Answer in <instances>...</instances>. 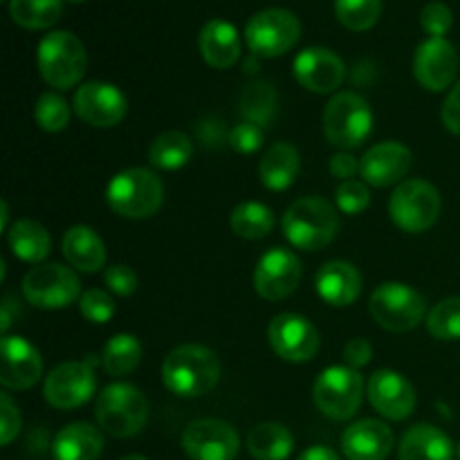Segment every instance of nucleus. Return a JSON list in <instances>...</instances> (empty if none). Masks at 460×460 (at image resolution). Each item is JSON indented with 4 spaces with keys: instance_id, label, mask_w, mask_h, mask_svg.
<instances>
[{
    "instance_id": "obj_1",
    "label": "nucleus",
    "mask_w": 460,
    "mask_h": 460,
    "mask_svg": "<svg viewBox=\"0 0 460 460\" xmlns=\"http://www.w3.org/2000/svg\"><path fill=\"white\" fill-rule=\"evenodd\" d=\"M162 380L173 395L200 398L218 385L220 359L207 346H178L166 355L162 364Z\"/></svg>"
},
{
    "instance_id": "obj_2",
    "label": "nucleus",
    "mask_w": 460,
    "mask_h": 460,
    "mask_svg": "<svg viewBox=\"0 0 460 460\" xmlns=\"http://www.w3.org/2000/svg\"><path fill=\"white\" fill-rule=\"evenodd\" d=\"M281 229L288 243L296 250L317 252L335 241L340 232V216L323 198H299L283 214Z\"/></svg>"
},
{
    "instance_id": "obj_3",
    "label": "nucleus",
    "mask_w": 460,
    "mask_h": 460,
    "mask_svg": "<svg viewBox=\"0 0 460 460\" xmlns=\"http://www.w3.org/2000/svg\"><path fill=\"white\" fill-rule=\"evenodd\" d=\"M164 200V184L148 169L119 171L106 187V202L117 216L144 220L157 214Z\"/></svg>"
},
{
    "instance_id": "obj_4",
    "label": "nucleus",
    "mask_w": 460,
    "mask_h": 460,
    "mask_svg": "<svg viewBox=\"0 0 460 460\" xmlns=\"http://www.w3.org/2000/svg\"><path fill=\"white\" fill-rule=\"evenodd\" d=\"M148 400L137 386L128 382L108 385L99 394L94 416L99 427L112 438H133L144 429L148 420Z\"/></svg>"
},
{
    "instance_id": "obj_5",
    "label": "nucleus",
    "mask_w": 460,
    "mask_h": 460,
    "mask_svg": "<svg viewBox=\"0 0 460 460\" xmlns=\"http://www.w3.org/2000/svg\"><path fill=\"white\" fill-rule=\"evenodd\" d=\"M40 76L54 90H70L84 79L88 54L84 43L70 31H49L36 52Z\"/></svg>"
},
{
    "instance_id": "obj_6",
    "label": "nucleus",
    "mask_w": 460,
    "mask_h": 460,
    "mask_svg": "<svg viewBox=\"0 0 460 460\" xmlns=\"http://www.w3.org/2000/svg\"><path fill=\"white\" fill-rule=\"evenodd\" d=\"M373 130V112L358 93H337L323 108V133L332 146L353 151Z\"/></svg>"
},
{
    "instance_id": "obj_7",
    "label": "nucleus",
    "mask_w": 460,
    "mask_h": 460,
    "mask_svg": "<svg viewBox=\"0 0 460 460\" xmlns=\"http://www.w3.org/2000/svg\"><path fill=\"white\" fill-rule=\"evenodd\" d=\"M371 317L389 332H409L425 319L427 301L413 288L398 281H386L373 290L368 301Z\"/></svg>"
},
{
    "instance_id": "obj_8",
    "label": "nucleus",
    "mask_w": 460,
    "mask_h": 460,
    "mask_svg": "<svg viewBox=\"0 0 460 460\" xmlns=\"http://www.w3.org/2000/svg\"><path fill=\"white\" fill-rule=\"evenodd\" d=\"M389 216L407 234H422L438 220L440 193L427 180H404L389 200Z\"/></svg>"
},
{
    "instance_id": "obj_9",
    "label": "nucleus",
    "mask_w": 460,
    "mask_h": 460,
    "mask_svg": "<svg viewBox=\"0 0 460 460\" xmlns=\"http://www.w3.org/2000/svg\"><path fill=\"white\" fill-rule=\"evenodd\" d=\"M299 18L288 9H263V12L254 13L245 25V43L254 57H281L299 43Z\"/></svg>"
},
{
    "instance_id": "obj_10",
    "label": "nucleus",
    "mask_w": 460,
    "mask_h": 460,
    "mask_svg": "<svg viewBox=\"0 0 460 460\" xmlns=\"http://www.w3.org/2000/svg\"><path fill=\"white\" fill-rule=\"evenodd\" d=\"M364 395V380L358 368L331 367L317 377L314 404L331 420H349L358 413Z\"/></svg>"
},
{
    "instance_id": "obj_11",
    "label": "nucleus",
    "mask_w": 460,
    "mask_h": 460,
    "mask_svg": "<svg viewBox=\"0 0 460 460\" xmlns=\"http://www.w3.org/2000/svg\"><path fill=\"white\" fill-rule=\"evenodd\" d=\"M22 296L40 310H61L81 296V281L61 263L36 265L22 279Z\"/></svg>"
},
{
    "instance_id": "obj_12",
    "label": "nucleus",
    "mask_w": 460,
    "mask_h": 460,
    "mask_svg": "<svg viewBox=\"0 0 460 460\" xmlns=\"http://www.w3.org/2000/svg\"><path fill=\"white\" fill-rule=\"evenodd\" d=\"M93 364L94 359H84V362H63L52 368L43 385L48 404L61 411H70L90 402L97 386Z\"/></svg>"
},
{
    "instance_id": "obj_13",
    "label": "nucleus",
    "mask_w": 460,
    "mask_h": 460,
    "mask_svg": "<svg viewBox=\"0 0 460 460\" xmlns=\"http://www.w3.org/2000/svg\"><path fill=\"white\" fill-rule=\"evenodd\" d=\"M268 340L274 353L286 362L304 364L317 355L319 332L305 317L295 313H281L270 322Z\"/></svg>"
},
{
    "instance_id": "obj_14",
    "label": "nucleus",
    "mask_w": 460,
    "mask_h": 460,
    "mask_svg": "<svg viewBox=\"0 0 460 460\" xmlns=\"http://www.w3.org/2000/svg\"><path fill=\"white\" fill-rule=\"evenodd\" d=\"M182 447L193 460H234L241 452V438L225 420L205 418L184 429Z\"/></svg>"
},
{
    "instance_id": "obj_15",
    "label": "nucleus",
    "mask_w": 460,
    "mask_h": 460,
    "mask_svg": "<svg viewBox=\"0 0 460 460\" xmlns=\"http://www.w3.org/2000/svg\"><path fill=\"white\" fill-rule=\"evenodd\" d=\"M301 281V261L295 252L272 247L261 256L254 270V288L265 301H283Z\"/></svg>"
},
{
    "instance_id": "obj_16",
    "label": "nucleus",
    "mask_w": 460,
    "mask_h": 460,
    "mask_svg": "<svg viewBox=\"0 0 460 460\" xmlns=\"http://www.w3.org/2000/svg\"><path fill=\"white\" fill-rule=\"evenodd\" d=\"M128 102L117 85L88 81L75 93V112L84 124L94 128H111L126 117Z\"/></svg>"
},
{
    "instance_id": "obj_17",
    "label": "nucleus",
    "mask_w": 460,
    "mask_h": 460,
    "mask_svg": "<svg viewBox=\"0 0 460 460\" xmlns=\"http://www.w3.org/2000/svg\"><path fill=\"white\" fill-rule=\"evenodd\" d=\"M460 58L447 39H427L413 54V76L429 93H443L458 75Z\"/></svg>"
},
{
    "instance_id": "obj_18",
    "label": "nucleus",
    "mask_w": 460,
    "mask_h": 460,
    "mask_svg": "<svg viewBox=\"0 0 460 460\" xmlns=\"http://www.w3.org/2000/svg\"><path fill=\"white\" fill-rule=\"evenodd\" d=\"M368 400H371L373 409L386 420H407L416 409V391L413 385L400 373L382 368L376 371L368 380L367 386Z\"/></svg>"
},
{
    "instance_id": "obj_19",
    "label": "nucleus",
    "mask_w": 460,
    "mask_h": 460,
    "mask_svg": "<svg viewBox=\"0 0 460 460\" xmlns=\"http://www.w3.org/2000/svg\"><path fill=\"white\" fill-rule=\"evenodd\" d=\"M3 353V371H0V385L7 391H27L40 380L43 373V358L39 349L31 346L22 337L3 335L0 344Z\"/></svg>"
},
{
    "instance_id": "obj_20",
    "label": "nucleus",
    "mask_w": 460,
    "mask_h": 460,
    "mask_svg": "<svg viewBox=\"0 0 460 460\" xmlns=\"http://www.w3.org/2000/svg\"><path fill=\"white\" fill-rule=\"evenodd\" d=\"M413 155L404 144L382 142L368 148L359 160V173L364 182L371 187L385 189L402 182L404 175L411 169Z\"/></svg>"
},
{
    "instance_id": "obj_21",
    "label": "nucleus",
    "mask_w": 460,
    "mask_h": 460,
    "mask_svg": "<svg viewBox=\"0 0 460 460\" xmlns=\"http://www.w3.org/2000/svg\"><path fill=\"white\" fill-rule=\"evenodd\" d=\"M295 76L314 94L335 93L346 76V66L332 49L308 48L295 58Z\"/></svg>"
},
{
    "instance_id": "obj_22",
    "label": "nucleus",
    "mask_w": 460,
    "mask_h": 460,
    "mask_svg": "<svg viewBox=\"0 0 460 460\" xmlns=\"http://www.w3.org/2000/svg\"><path fill=\"white\" fill-rule=\"evenodd\" d=\"M394 449V431L380 420L353 422L341 436V452L349 460H386Z\"/></svg>"
},
{
    "instance_id": "obj_23",
    "label": "nucleus",
    "mask_w": 460,
    "mask_h": 460,
    "mask_svg": "<svg viewBox=\"0 0 460 460\" xmlns=\"http://www.w3.org/2000/svg\"><path fill=\"white\" fill-rule=\"evenodd\" d=\"M317 295L332 308H349L362 292V274L349 261H328L314 279Z\"/></svg>"
},
{
    "instance_id": "obj_24",
    "label": "nucleus",
    "mask_w": 460,
    "mask_h": 460,
    "mask_svg": "<svg viewBox=\"0 0 460 460\" xmlns=\"http://www.w3.org/2000/svg\"><path fill=\"white\" fill-rule=\"evenodd\" d=\"M198 48L202 58L216 70H227L241 58V39L236 27L223 18H214L202 25Z\"/></svg>"
},
{
    "instance_id": "obj_25",
    "label": "nucleus",
    "mask_w": 460,
    "mask_h": 460,
    "mask_svg": "<svg viewBox=\"0 0 460 460\" xmlns=\"http://www.w3.org/2000/svg\"><path fill=\"white\" fill-rule=\"evenodd\" d=\"M63 256L79 272L94 274L106 265V245L97 232L85 225H75L66 232L61 243Z\"/></svg>"
},
{
    "instance_id": "obj_26",
    "label": "nucleus",
    "mask_w": 460,
    "mask_h": 460,
    "mask_svg": "<svg viewBox=\"0 0 460 460\" xmlns=\"http://www.w3.org/2000/svg\"><path fill=\"white\" fill-rule=\"evenodd\" d=\"M103 436L90 422H72L63 427L52 445L54 460H97L102 456Z\"/></svg>"
},
{
    "instance_id": "obj_27",
    "label": "nucleus",
    "mask_w": 460,
    "mask_h": 460,
    "mask_svg": "<svg viewBox=\"0 0 460 460\" xmlns=\"http://www.w3.org/2000/svg\"><path fill=\"white\" fill-rule=\"evenodd\" d=\"M400 460H454V445L434 425H413L400 440Z\"/></svg>"
},
{
    "instance_id": "obj_28",
    "label": "nucleus",
    "mask_w": 460,
    "mask_h": 460,
    "mask_svg": "<svg viewBox=\"0 0 460 460\" xmlns=\"http://www.w3.org/2000/svg\"><path fill=\"white\" fill-rule=\"evenodd\" d=\"M301 171V157L292 144L277 142L265 151L259 164L261 182L270 191H286L295 184Z\"/></svg>"
},
{
    "instance_id": "obj_29",
    "label": "nucleus",
    "mask_w": 460,
    "mask_h": 460,
    "mask_svg": "<svg viewBox=\"0 0 460 460\" xmlns=\"http://www.w3.org/2000/svg\"><path fill=\"white\" fill-rule=\"evenodd\" d=\"M7 243L12 247L13 256L25 263H40L49 256L52 250V238L48 229L36 220H16L7 232Z\"/></svg>"
},
{
    "instance_id": "obj_30",
    "label": "nucleus",
    "mask_w": 460,
    "mask_h": 460,
    "mask_svg": "<svg viewBox=\"0 0 460 460\" xmlns=\"http://www.w3.org/2000/svg\"><path fill=\"white\" fill-rule=\"evenodd\" d=\"M295 449V436L279 422H261L247 436V452L256 460H286Z\"/></svg>"
},
{
    "instance_id": "obj_31",
    "label": "nucleus",
    "mask_w": 460,
    "mask_h": 460,
    "mask_svg": "<svg viewBox=\"0 0 460 460\" xmlns=\"http://www.w3.org/2000/svg\"><path fill=\"white\" fill-rule=\"evenodd\" d=\"M238 106H241L243 121L268 128V126H272L274 117L279 112V94L268 81H250L243 88Z\"/></svg>"
},
{
    "instance_id": "obj_32",
    "label": "nucleus",
    "mask_w": 460,
    "mask_h": 460,
    "mask_svg": "<svg viewBox=\"0 0 460 460\" xmlns=\"http://www.w3.org/2000/svg\"><path fill=\"white\" fill-rule=\"evenodd\" d=\"M193 155V139L182 130H166L153 139L148 160L162 171H178L189 164Z\"/></svg>"
},
{
    "instance_id": "obj_33",
    "label": "nucleus",
    "mask_w": 460,
    "mask_h": 460,
    "mask_svg": "<svg viewBox=\"0 0 460 460\" xmlns=\"http://www.w3.org/2000/svg\"><path fill=\"white\" fill-rule=\"evenodd\" d=\"M144 349L139 340L128 332H119L102 350V367L106 368L108 376L112 377H124L133 373L135 368L142 362Z\"/></svg>"
},
{
    "instance_id": "obj_34",
    "label": "nucleus",
    "mask_w": 460,
    "mask_h": 460,
    "mask_svg": "<svg viewBox=\"0 0 460 460\" xmlns=\"http://www.w3.org/2000/svg\"><path fill=\"white\" fill-rule=\"evenodd\" d=\"M229 227L245 241H261V238L270 236L274 227L272 209L265 207L263 202H241L238 207H234L232 216H229Z\"/></svg>"
},
{
    "instance_id": "obj_35",
    "label": "nucleus",
    "mask_w": 460,
    "mask_h": 460,
    "mask_svg": "<svg viewBox=\"0 0 460 460\" xmlns=\"http://www.w3.org/2000/svg\"><path fill=\"white\" fill-rule=\"evenodd\" d=\"M63 0H9V16L25 30H48L57 25Z\"/></svg>"
},
{
    "instance_id": "obj_36",
    "label": "nucleus",
    "mask_w": 460,
    "mask_h": 460,
    "mask_svg": "<svg viewBox=\"0 0 460 460\" xmlns=\"http://www.w3.org/2000/svg\"><path fill=\"white\" fill-rule=\"evenodd\" d=\"M382 0H335V16L346 30L367 31L380 21Z\"/></svg>"
},
{
    "instance_id": "obj_37",
    "label": "nucleus",
    "mask_w": 460,
    "mask_h": 460,
    "mask_svg": "<svg viewBox=\"0 0 460 460\" xmlns=\"http://www.w3.org/2000/svg\"><path fill=\"white\" fill-rule=\"evenodd\" d=\"M427 331L438 341L460 340V296H449L431 308L427 314Z\"/></svg>"
},
{
    "instance_id": "obj_38",
    "label": "nucleus",
    "mask_w": 460,
    "mask_h": 460,
    "mask_svg": "<svg viewBox=\"0 0 460 460\" xmlns=\"http://www.w3.org/2000/svg\"><path fill=\"white\" fill-rule=\"evenodd\" d=\"M34 119L48 133H61L70 124V106L57 93H43L34 106Z\"/></svg>"
},
{
    "instance_id": "obj_39",
    "label": "nucleus",
    "mask_w": 460,
    "mask_h": 460,
    "mask_svg": "<svg viewBox=\"0 0 460 460\" xmlns=\"http://www.w3.org/2000/svg\"><path fill=\"white\" fill-rule=\"evenodd\" d=\"M335 202L341 214L358 216L371 205V191H368L367 182H362V180H346L337 187Z\"/></svg>"
},
{
    "instance_id": "obj_40",
    "label": "nucleus",
    "mask_w": 460,
    "mask_h": 460,
    "mask_svg": "<svg viewBox=\"0 0 460 460\" xmlns=\"http://www.w3.org/2000/svg\"><path fill=\"white\" fill-rule=\"evenodd\" d=\"M79 308L84 319L93 323H108L115 314V301L108 295L106 290H99V288H93V290H85L79 299Z\"/></svg>"
},
{
    "instance_id": "obj_41",
    "label": "nucleus",
    "mask_w": 460,
    "mask_h": 460,
    "mask_svg": "<svg viewBox=\"0 0 460 460\" xmlns=\"http://www.w3.org/2000/svg\"><path fill=\"white\" fill-rule=\"evenodd\" d=\"M420 25L422 30L429 34V39H445L454 25V13L452 9L445 3H429L420 13Z\"/></svg>"
},
{
    "instance_id": "obj_42",
    "label": "nucleus",
    "mask_w": 460,
    "mask_h": 460,
    "mask_svg": "<svg viewBox=\"0 0 460 460\" xmlns=\"http://www.w3.org/2000/svg\"><path fill=\"white\" fill-rule=\"evenodd\" d=\"M229 146L234 151L243 153V155L256 153L263 146V128L256 124H250V121H243V124L234 126V130L229 133Z\"/></svg>"
},
{
    "instance_id": "obj_43",
    "label": "nucleus",
    "mask_w": 460,
    "mask_h": 460,
    "mask_svg": "<svg viewBox=\"0 0 460 460\" xmlns=\"http://www.w3.org/2000/svg\"><path fill=\"white\" fill-rule=\"evenodd\" d=\"M103 283L108 286V290L115 292L119 296H130L137 290V274L133 272V268L128 265H111V268L103 272Z\"/></svg>"
},
{
    "instance_id": "obj_44",
    "label": "nucleus",
    "mask_w": 460,
    "mask_h": 460,
    "mask_svg": "<svg viewBox=\"0 0 460 460\" xmlns=\"http://www.w3.org/2000/svg\"><path fill=\"white\" fill-rule=\"evenodd\" d=\"M0 443L9 445L21 431V411H18L16 402L12 400V395L3 394L0 395Z\"/></svg>"
},
{
    "instance_id": "obj_45",
    "label": "nucleus",
    "mask_w": 460,
    "mask_h": 460,
    "mask_svg": "<svg viewBox=\"0 0 460 460\" xmlns=\"http://www.w3.org/2000/svg\"><path fill=\"white\" fill-rule=\"evenodd\" d=\"M373 358V346L371 341L364 340V337H355L349 344L344 346V362L350 368H362L371 362Z\"/></svg>"
},
{
    "instance_id": "obj_46",
    "label": "nucleus",
    "mask_w": 460,
    "mask_h": 460,
    "mask_svg": "<svg viewBox=\"0 0 460 460\" xmlns=\"http://www.w3.org/2000/svg\"><path fill=\"white\" fill-rule=\"evenodd\" d=\"M196 133L207 148H220L225 139H229L227 128L220 119H205L196 126Z\"/></svg>"
},
{
    "instance_id": "obj_47",
    "label": "nucleus",
    "mask_w": 460,
    "mask_h": 460,
    "mask_svg": "<svg viewBox=\"0 0 460 460\" xmlns=\"http://www.w3.org/2000/svg\"><path fill=\"white\" fill-rule=\"evenodd\" d=\"M443 124L449 133L460 135V81L454 85L443 103Z\"/></svg>"
},
{
    "instance_id": "obj_48",
    "label": "nucleus",
    "mask_w": 460,
    "mask_h": 460,
    "mask_svg": "<svg viewBox=\"0 0 460 460\" xmlns=\"http://www.w3.org/2000/svg\"><path fill=\"white\" fill-rule=\"evenodd\" d=\"M359 171V162L358 157H353L350 153L341 151L337 153V155L331 157V173L335 175V178H340L341 182H346V180H353V175Z\"/></svg>"
},
{
    "instance_id": "obj_49",
    "label": "nucleus",
    "mask_w": 460,
    "mask_h": 460,
    "mask_svg": "<svg viewBox=\"0 0 460 460\" xmlns=\"http://www.w3.org/2000/svg\"><path fill=\"white\" fill-rule=\"evenodd\" d=\"M299 460H340V456H337L335 449L323 447V445H313V447L301 454Z\"/></svg>"
},
{
    "instance_id": "obj_50",
    "label": "nucleus",
    "mask_w": 460,
    "mask_h": 460,
    "mask_svg": "<svg viewBox=\"0 0 460 460\" xmlns=\"http://www.w3.org/2000/svg\"><path fill=\"white\" fill-rule=\"evenodd\" d=\"M0 214H3V229H4V232H9V209H7V202H3V205H0Z\"/></svg>"
},
{
    "instance_id": "obj_51",
    "label": "nucleus",
    "mask_w": 460,
    "mask_h": 460,
    "mask_svg": "<svg viewBox=\"0 0 460 460\" xmlns=\"http://www.w3.org/2000/svg\"><path fill=\"white\" fill-rule=\"evenodd\" d=\"M121 460H148L146 456H139V454H130V456H124Z\"/></svg>"
},
{
    "instance_id": "obj_52",
    "label": "nucleus",
    "mask_w": 460,
    "mask_h": 460,
    "mask_svg": "<svg viewBox=\"0 0 460 460\" xmlns=\"http://www.w3.org/2000/svg\"><path fill=\"white\" fill-rule=\"evenodd\" d=\"M67 3H84V0H67Z\"/></svg>"
},
{
    "instance_id": "obj_53",
    "label": "nucleus",
    "mask_w": 460,
    "mask_h": 460,
    "mask_svg": "<svg viewBox=\"0 0 460 460\" xmlns=\"http://www.w3.org/2000/svg\"><path fill=\"white\" fill-rule=\"evenodd\" d=\"M456 452H458V458H460V443H458V449H456Z\"/></svg>"
}]
</instances>
